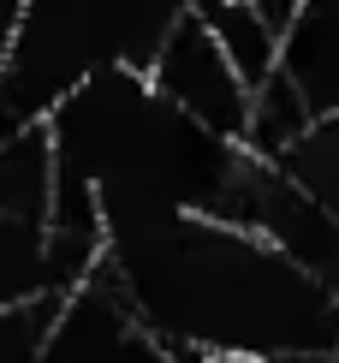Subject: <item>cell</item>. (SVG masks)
Listing matches in <instances>:
<instances>
[{"mask_svg": "<svg viewBox=\"0 0 339 363\" xmlns=\"http://www.w3.org/2000/svg\"><path fill=\"white\" fill-rule=\"evenodd\" d=\"M149 84L167 108H179L191 125L214 131L221 143H244L250 131V108L256 89L244 84V72L226 60V48L214 42V30L184 6V18L173 24V36L161 42L155 66H149Z\"/></svg>", "mask_w": 339, "mask_h": 363, "instance_id": "6da1fadb", "label": "cell"}, {"mask_svg": "<svg viewBox=\"0 0 339 363\" xmlns=\"http://www.w3.org/2000/svg\"><path fill=\"white\" fill-rule=\"evenodd\" d=\"M60 191V138L54 119L0 125V220L42 226Z\"/></svg>", "mask_w": 339, "mask_h": 363, "instance_id": "7a4b0ae2", "label": "cell"}, {"mask_svg": "<svg viewBox=\"0 0 339 363\" xmlns=\"http://www.w3.org/2000/svg\"><path fill=\"white\" fill-rule=\"evenodd\" d=\"M280 78L316 119L339 113V0H304L280 30Z\"/></svg>", "mask_w": 339, "mask_h": 363, "instance_id": "3957f363", "label": "cell"}, {"mask_svg": "<svg viewBox=\"0 0 339 363\" xmlns=\"http://www.w3.org/2000/svg\"><path fill=\"white\" fill-rule=\"evenodd\" d=\"M280 167H286V173L298 179V185L339 220V113L316 119V125L280 155Z\"/></svg>", "mask_w": 339, "mask_h": 363, "instance_id": "277c9868", "label": "cell"}, {"mask_svg": "<svg viewBox=\"0 0 339 363\" xmlns=\"http://www.w3.org/2000/svg\"><path fill=\"white\" fill-rule=\"evenodd\" d=\"M24 18H30V0H0V78H6L12 54H18V36H24Z\"/></svg>", "mask_w": 339, "mask_h": 363, "instance_id": "5b68a950", "label": "cell"}]
</instances>
